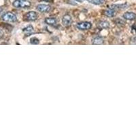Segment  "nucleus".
Wrapping results in <instances>:
<instances>
[{
	"mask_svg": "<svg viewBox=\"0 0 136 136\" xmlns=\"http://www.w3.org/2000/svg\"><path fill=\"white\" fill-rule=\"evenodd\" d=\"M123 18L126 20H134L136 19V14L133 12H125V13L123 14Z\"/></svg>",
	"mask_w": 136,
	"mask_h": 136,
	"instance_id": "nucleus-8",
	"label": "nucleus"
},
{
	"mask_svg": "<svg viewBox=\"0 0 136 136\" xmlns=\"http://www.w3.org/2000/svg\"><path fill=\"white\" fill-rule=\"evenodd\" d=\"M104 43V39L101 37H97L94 38L93 40V44L95 45H101Z\"/></svg>",
	"mask_w": 136,
	"mask_h": 136,
	"instance_id": "nucleus-11",
	"label": "nucleus"
},
{
	"mask_svg": "<svg viewBox=\"0 0 136 136\" xmlns=\"http://www.w3.org/2000/svg\"><path fill=\"white\" fill-rule=\"evenodd\" d=\"M71 22H72V18L71 16L68 14H65L62 18V23L63 25L65 27H68L71 25Z\"/></svg>",
	"mask_w": 136,
	"mask_h": 136,
	"instance_id": "nucleus-6",
	"label": "nucleus"
},
{
	"mask_svg": "<svg viewBox=\"0 0 136 136\" xmlns=\"http://www.w3.org/2000/svg\"><path fill=\"white\" fill-rule=\"evenodd\" d=\"M3 31H2L1 30V29H0V39H1V38H2V37H3Z\"/></svg>",
	"mask_w": 136,
	"mask_h": 136,
	"instance_id": "nucleus-15",
	"label": "nucleus"
},
{
	"mask_svg": "<svg viewBox=\"0 0 136 136\" xmlns=\"http://www.w3.org/2000/svg\"><path fill=\"white\" fill-rule=\"evenodd\" d=\"M34 29H33V27L32 25H28L26 27H25L24 29H22V31L25 34L26 36H28V35H31V33H33V32Z\"/></svg>",
	"mask_w": 136,
	"mask_h": 136,
	"instance_id": "nucleus-10",
	"label": "nucleus"
},
{
	"mask_svg": "<svg viewBox=\"0 0 136 136\" xmlns=\"http://www.w3.org/2000/svg\"><path fill=\"white\" fill-rule=\"evenodd\" d=\"M76 27L79 30L85 31L90 29L92 27V24L88 21H82L76 24Z\"/></svg>",
	"mask_w": 136,
	"mask_h": 136,
	"instance_id": "nucleus-3",
	"label": "nucleus"
},
{
	"mask_svg": "<svg viewBox=\"0 0 136 136\" xmlns=\"http://www.w3.org/2000/svg\"><path fill=\"white\" fill-rule=\"evenodd\" d=\"M109 27H110V23L107 21H101L98 25L99 28L102 29H107V28H109Z\"/></svg>",
	"mask_w": 136,
	"mask_h": 136,
	"instance_id": "nucleus-13",
	"label": "nucleus"
},
{
	"mask_svg": "<svg viewBox=\"0 0 136 136\" xmlns=\"http://www.w3.org/2000/svg\"><path fill=\"white\" fill-rule=\"evenodd\" d=\"M104 14L107 17H114L116 14V12L115 9L112 8H109L105 10L104 12Z\"/></svg>",
	"mask_w": 136,
	"mask_h": 136,
	"instance_id": "nucleus-9",
	"label": "nucleus"
},
{
	"mask_svg": "<svg viewBox=\"0 0 136 136\" xmlns=\"http://www.w3.org/2000/svg\"><path fill=\"white\" fill-rule=\"evenodd\" d=\"M88 3H90L94 5H102L105 3V0H86Z\"/></svg>",
	"mask_w": 136,
	"mask_h": 136,
	"instance_id": "nucleus-12",
	"label": "nucleus"
},
{
	"mask_svg": "<svg viewBox=\"0 0 136 136\" xmlns=\"http://www.w3.org/2000/svg\"><path fill=\"white\" fill-rule=\"evenodd\" d=\"M38 15H37V12H34V11H30V12H27L25 16V18L28 21H35L37 20Z\"/></svg>",
	"mask_w": 136,
	"mask_h": 136,
	"instance_id": "nucleus-4",
	"label": "nucleus"
},
{
	"mask_svg": "<svg viewBox=\"0 0 136 136\" xmlns=\"http://www.w3.org/2000/svg\"><path fill=\"white\" fill-rule=\"evenodd\" d=\"M74 1H76V2H79V3H82V2H84L86 0H74Z\"/></svg>",
	"mask_w": 136,
	"mask_h": 136,
	"instance_id": "nucleus-16",
	"label": "nucleus"
},
{
	"mask_svg": "<svg viewBox=\"0 0 136 136\" xmlns=\"http://www.w3.org/2000/svg\"><path fill=\"white\" fill-rule=\"evenodd\" d=\"M2 19L4 21L10 22H14L17 21V17L12 12H6L2 16Z\"/></svg>",
	"mask_w": 136,
	"mask_h": 136,
	"instance_id": "nucleus-2",
	"label": "nucleus"
},
{
	"mask_svg": "<svg viewBox=\"0 0 136 136\" xmlns=\"http://www.w3.org/2000/svg\"><path fill=\"white\" fill-rule=\"evenodd\" d=\"M3 3H4V0H0V5H3Z\"/></svg>",
	"mask_w": 136,
	"mask_h": 136,
	"instance_id": "nucleus-17",
	"label": "nucleus"
},
{
	"mask_svg": "<svg viewBox=\"0 0 136 136\" xmlns=\"http://www.w3.org/2000/svg\"><path fill=\"white\" fill-rule=\"evenodd\" d=\"M45 23H46L48 25L50 26H55L57 23V20L54 17H48V18H46L44 20Z\"/></svg>",
	"mask_w": 136,
	"mask_h": 136,
	"instance_id": "nucleus-7",
	"label": "nucleus"
},
{
	"mask_svg": "<svg viewBox=\"0 0 136 136\" xmlns=\"http://www.w3.org/2000/svg\"><path fill=\"white\" fill-rule=\"evenodd\" d=\"M36 9L40 12L47 13L50 11L51 7L50 5H47V4H39L36 6Z\"/></svg>",
	"mask_w": 136,
	"mask_h": 136,
	"instance_id": "nucleus-5",
	"label": "nucleus"
},
{
	"mask_svg": "<svg viewBox=\"0 0 136 136\" xmlns=\"http://www.w3.org/2000/svg\"><path fill=\"white\" fill-rule=\"evenodd\" d=\"M14 7L16 8H29L31 7V3L29 0H15L12 3Z\"/></svg>",
	"mask_w": 136,
	"mask_h": 136,
	"instance_id": "nucleus-1",
	"label": "nucleus"
},
{
	"mask_svg": "<svg viewBox=\"0 0 136 136\" xmlns=\"http://www.w3.org/2000/svg\"><path fill=\"white\" fill-rule=\"evenodd\" d=\"M30 43L31 44H38L39 43V39L36 37H31L30 39Z\"/></svg>",
	"mask_w": 136,
	"mask_h": 136,
	"instance_id": "nucleus-14",
	"label": "nucleus"
}]
</instances>
